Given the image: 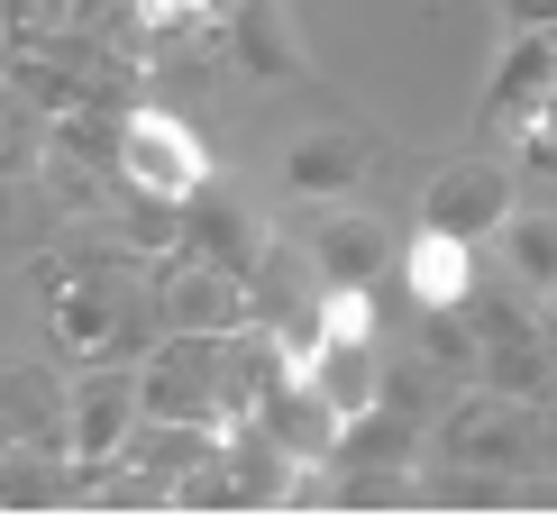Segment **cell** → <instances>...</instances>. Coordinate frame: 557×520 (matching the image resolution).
<instances>
[{
  "instance_id": "cell-1",
  "label": "cell",
  "mask_w": 557,
  "mask_h": 520,
  "mask_svg": "<svg viewBox=\"0 0 557 520\" xmlns=\"http://www.w3.org/2000/svg\"><path fill=\"white\" fill-rule=\"evenodd\" d=\"M430 457L438 466H494V475H530L540 466V401H512V393H457L430 430Z\"/></svg>"
},
{
  "instance_id": "cell-10",
  "label": "cell",
  "mask_w": 557,
  "mask_h": 520,
  "mask_svg": "<svg viewBox=\"0 0 557 520\" xmlns=\"http://www.w3.org/2000/svg\"><path fill=\"white\" fill-rule=\"evenodd\" d=\"M311 274L320 283H384L393 274V256H403V238L375 220V210H330V220L311 228Z\"/></svg>"
},
{
  "instance_id": "cell-8",
  "label": "cell",
  "mask_w": 557,
  "mask_h": 520,
  "mask_svg": "<svg viewBox=\"0 0 557 520\" xmlns=\"http://www.w3.org/2000/svg\"><path fill=\"white\" fill-rule=\"evenodd\" d=\"M557 91V37L548 28H503V55H494V83H484V101H475V128L494 137V128H512L521 110H540Z\"/></svg>"
},
{
  "instance_id": "cell-2",
  "label": "cell",
  "mask_w": 557,
  "mask_h": 520,
  "mask_svg": "<svg viewBox=\"0 0 557 520\" xmlns=\"http://www.w3.org/2000/svg\"><path fill=\"white\" fill-rule=\"evenodd\" d=\"M211 183V147L183 110H156V101H128L120 120V193H156V201H193Z\"/></svg>"
},
{
  "instance_id": "cell-9",
  "label": "cell",
  "mask_w": 557,
  "mask_h": 520,
  "mask_svg": "<svg viewBox=\"0 0 557 520\" xmlns=\"http://www.w3.org/2000/svg\"><path fill=\"white\" fill-rule=\"evenodd\" d=\"M183 256H211V265H238V274L265 265V228H257V210L228 193L220 174L201 183L193 201H183Z\"/></svg>"
},
{
  "instance_id": "cell-7",
  "label": "cell",
  "mask_w": 557,
  "mask_h": 520,
  "mask_svg": "<svg viewBox=\"0 0 557 520\" xmlns=\"http://www.w3.org/2000/svg\"><path fill=\"white\" fill-rule=\"evenodd\" d=\"M393 274H403V293H411V311H467L475 301V238H457V228H411L403 256H393Z\"/></svg>"
},
{
  "instance_id": "cell-20",
  "label": "cell",
  "mask_w": 557,
  "mask_h": 520,
  "mask_svg": "<svg viewBox=\"0 0 557 520\" xmlns=\"http://www.w3.org/2000/svg\"><path fill=\"white\" fill-rule=\"evenodd\" d=\"M120 238H128V256H147V265L183 256V201H156V193H120Z\"/></svg>"
},
{
  "instance_id": "cell-5",
  "label": "cell",
  "mask_w": 557,
  "mask_h": 520,
  "mask_svg": "<svg viewBox=\"0 0 557 520\" xmlns=\"http://www.w3.org/2000/svg\"><path fill=\"white\" fill-rule=\"evenodd\" d=\"M512 164H494V156H457V164H438V174L421 183V220L430 228H457V238H494L503 228V210H512Z\"/></svg>"
},
{
  "instance_id": "cell-11",
  "label": "cell",
  "mask_w": 557,
  "mask_h": 520,
  "mask_svg": "<svg viewBox=\"0 0 557 520\" xmlns=\"http://www.w3.org/2000/svg\"><path fill=\"white\" fill-rule=\"evenodd\" d=\"M247 420H257V430H265L274 447H284L293 466H320V457H338V430H347V420H338V411H330V401H320L311 384H301V374H284V384H265Z\"/></svg>"
},
{
  "instance_id": "cell-25",
  "label": "cell",
  "mask_w": 557,
  "mask_h": 520,
  "mask_svg": "<svg viewBox=\"0 0 557 520\" xmlns=\"http://www.w3.org/2000/svg\"><path fill=\"white\" fill-rule=\"evenodd\" d=\"M503 28H557V0H494Z\"/></svg>"
},
{
  "instance_id": "cell-4",
  "label": "cell",
  "mask_w": 557,
  "mask_h": 520,
  "mask_svg": "<svg viewBox=\"0 0 557 520\" xmlns=\"http://www.w3.org/2000/svg\"><path fill=\"white\" fill-rule=\"evenodd\" d=\"M137 366H110V357H91L74 384H64V457L74 466H110L128 447L137 430Z\"/></svg>"
},
{
  "instance_id": "cell-13",
  "label": "cell",
  "mask_w": 557,
  "mask_h": 520,
  "mask_svg": "<svg viewBox=\"0 0 557 520\" xmlns=\"http://www.w3.org/2000/svg\"><path fill=\"white\" fill-rule=\"evenodd\" d=\"M0 420L18 438H55L64 447V366L55 357H0Z\"/></svg>"
},
{
  "instance_id": "cell-12",
  "label": "cell",
  "mask_w": 557,
  "mask_h": 520,
  "mask_svg": "<svg viewBox=\"0 0 557 520\" xmlns=\"http://www.w3.org/2000/svg\"><path fill=\"white\" fill-rule=\"evenodd\" d=\"M220 37H228V64H238L247 83H293L301 74V37H293L284 0H238Z\"/></svg>"
},
{
  "instance_id": "cell-6",
  "label": "cell",
  "mask_w": 557,
  "mask_h": 520,
  "mask_svg": "<svg viewBox=\"0 0 557 520\" xmlns=\"http://www.w3.org/2000/svg\"><path fill=\"white\" fill-rule=\"evenodd\" d=\"M375 137L366 128H301L284 147V193L293 201H357V183L375 174Z\"/></svg>"
},
{
  "instance_id": "cell-23",
  "label": "cell",
  "mask_w": 557,
  "mask_h": 520,
  "mask_svg": "<svg viewBox=\"0 0 557 520\" xmlns=\"http://www.w3.org/2000/svg\"><path fill=\"white\" fill-rule=\"evenodd\" d=\"M475 357H484V338L467 311H421V366L430 374H467Z\"/></svg>"
},
{
  "instance_id": "cell-17",
  "label": "cell",
  "mask_w": 557,
  "mask_h": 520,
  "mask_svg": "<svg viewBox=\"0 0 557 520\" xmlns=\"http://www.w3.org/2000/svg\"><path fill=\"white\" fill-rule=\"evenodd\" d=\"M503 256H512V274L530 283V293H557V210H503Z\"/></svg>"
},
{
  "instance_id": "cell-15",
  "label": "cell",
  "mask_w": 557,
  "mask_h": 520,
  "mask_svg": "<svg viewBox=\"0 0 557 520\" xmlns=\"http://www.w3.org/2000/svg\"><path fill=\"white\" fill-rule=\"evenodd\" d=\"M421 447H430V420L393 411V401H366L338 430V466H421Z\"/></svg>"
},
{
  "instance_id": "cell-21",
  "label": "cell",
  "mask_w": 557,
  "mask_h": 520,
  "mask_svg": "<svg viewBox=\"0 0 557 520\" xmlns=\"http://www.w3.org/2000/svg\"><path fill=\"white\" fill-rule=\"evenodd\" d=\"M311 320H320L330 347H375V283H320Z\"/></svg>"
},
{
  "instance_id": "cell-18",
  "label": "cell",
  "mask_w": 557,
  "mask_h": 520,
  "mask_svg": "<svg viewBox=\"0 0 557 520\" xmlns=\"http://www.w3.org/2000/svg\"><path fill=\"white\" fill-rule=\"evenodd\" d=\"M421 503H448V511H503V503H521V475H494V466H430V475H421Z\"/></svg>"
},
{
  "instance_id": "cell-26",
  "label": "cell",
  "mask_w": 557,
  "mask_h": 520,
  "mask_svg": "<svg viewBox=\"0 0 557 520\" xmlns=\"http://www.w3.org/2000/svg\"><path fill=\"white\" fill-rule=\"evenodd\" d=\"M18 238V174H0V247Z\"/></svg>"
},
{
  "instance_id": "cell-22",
  "label": "cell",
  "mask_w": 557,
  "mask_h": 520,
  "mask_svg": "<svg viewBox=\"0 0 557 520\" xmlns=\"http://www.w3.org/2000/svg\"><path fill=\"white\" fill-rule=\"evenodd\" d=\"M120 10H128V28L147 37V46H174V37L220 28V0H120Z\"/></svg>"
},
{
  "instance_id": "cell-29",
  "label": "cell",
  "mask_w": 557,
  "mask_h": 520,
  "mask_svg": "<svg viewBox=\"0 0 557 520\" xmlns=\"http://www.w3.org/2000/svg\"><path fill=\"white\" fill-rule=\"evenodd\" d=\"M548 37H557V28H548Z\"/></svg>"
},
{
  "instance_id": "cell-14",
  "label": "cell",
  "mask_w": 557,
  "mask_h": 520,
  "mask_svg": "<svg viewBox=\"0 0 557 520\" xmlns=\"http://www.w3.org/2000/svg\"><path fill=\"white\" fill-rule=\"evenodd\" d=\"M74 484H83V466L55 438L0 447V511H55V503H74Z\"/></svg>"
},
{
  "instance_id": "cell-27",
  "label": "cell",
  "mask_w": 557,
  "mask_h": 520,
  "mask_svg": "<svg viewBox=\"0 0 557 520\" xmlns=\"http://www.w3.org/2000/svg\"><path fill=\"white\" fill-rule=\"evenodd\" d=\"M540 466H557V393L540 401Z\"/></svg>"
},
{
  "instance_id": "cell-24",
  "label": "cell",
  "mask_w": 557,
  "mask_h": 520,
  "mask_svg": "<svg viewBox=\"0 0 557 520\" xmlns=\"http://www.w3.org/2000/svg\"><path fill=\"white\" fill-rule=\"evenodd\" d=\"M512 156H521V174H548L557 183V91H548L540 110H521V120H512Z\"/></svg>"
},
{
  "instance_id": "cell-16",
  "label": "cell",
  "mask_w": 557,
  "mask_h": 520,
  "mask_svg": "<svg viewBox=\"0 0 557 520\" xmlns=\"http://www.w3.org/2000/svg\"><path fill=\"white\" fill-rule=\"evenodd\" d=\"M301 384L330 401L338 420H357L366 401L384 393V357H375V347H330V338H320V347H311V366H301Z\"/></svg>"
},
{
  "instance_id": "cell-28",
  "label": "cell",
  "mask_w": 557,
  "mask_h": 520,
  "mask_svg": "<svg viewBox=\"0 0 557 520\" xmlns=\"http://www.w3.org/2000/svg\"><path fill=\"white\" fill-rule=\"evenodd\" d=\"M0 447H18V430H10V420H0Z\"/></svg>"
},
{
  "instance_id": "cell-19",
  "label": "cell",
  "mask_w": 557,
  "mask_h": 520,
  "mask_svg": "<svg viewBox=\"0 0 557 520\" xmlns=\"http://www.w3.org/2000/svg\"><path fill=\"white\" fill-rule=\"evenodd\" d=\"M46 137H55V120H46V110H37L18 83H0V174L28 183V174H37V156H46Z\"/></svg>"
},
{
  "instance_id": "cell-3",
  "label": "cell",
  "mask_w": 557,
  "mask_h": 520,
  "mask_svg": "<svg viewBox=\"0 0 557 520\" xmlns=\"http://www.w3.org/2000/svg\"><path fill=\"white\" fill-rule=\"evenodd\" d=\"M156 311H165V338H228V329L257 320V274L211 265V256H165L156 265Z\"/></svg>"
}]
</instances>
